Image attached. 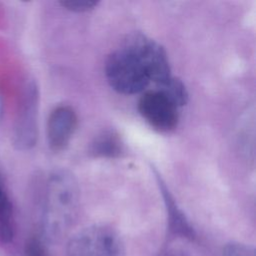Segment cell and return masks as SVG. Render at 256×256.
<instances>
[{"label":"cell","mask_w":256,"mask_h":256,"mask_svg":"<svg viewBox=\"0 0 256 256\" xmlns=\"http://www.w3.org/2000/svg\"><path fill=\"white\" fill-rule=\"evenodd\" d=\"M120 234L106 224H94L76 232L68 241L66 256H125Z\"/></svg>","instance_id":"3"},{"label":"cell","mask_w":256,"mask_h":256,"mask_svg":"<svg viewBox=\"0 0 256 256\" xmlns=\"http://www.w3.org/2000/svg\"><path fill=\"white\" fill-rule=\"evenodd\" d=\"M158 256H191V255L181 248L170 247L163 250Z\"/></svg>","instance_id":"14"},{"label":"cell","mask_w":256,"mask_h":256,"mask_svg":"<svg viewBox=\"0 0 256 256\" xmlns=\"http://www.w3.org/2000/svg\"><path fill=\"white\" fill-rule=\"evenodd\" d=\"M27 256H45L42 242L38 238H31L26 246Z\"/></svg>","instance_id":"13"},{"label":"cell","mask_w":256,"mask_h":256,"mask_svg":"<svg viewBox=\"0 0 256 256\" xmlns=\"http://www.w3.org/2000/svg\"><path fill=\"white\" fill-rule=\"evenodd\" d=\"M179 107L161 90L143 93L138 102V110L145 121L160 132L173 130L179 120Z\"/></svg>","instance_id":"6"},{"label":"cell","mask_w":256,"mask_h":256,"mask_svg":"<svg viewBox=\"0 0 256 256\" xmlns=\"http://www.w3.org/2000/svg\"><path fill=\"white\" fill-rule=\"evenodd\" d=\"M105 76L115 91L125 95L140 93L151 82L142 60L123 43L108 55Z\"/></svg>","instance_id":"2"},{"label":"cell","mask_w":256,"mask_h":256,"mask_svg":"<svg viewBox=\"0 0 256 256\" xmlns=\"http://www.w3.org/2000/svg\"><path fill=\"white\" fill-rule=\"evenodd\" d=\"M62 7L73 12H87L94 9L98 1L93 0H62L59 2Z\"/></svg>","instance_id":"12"},{"label":"cell","mask_w":256,"mask_h":256,"mask_svg":"<svg viewBox=\"0 0 256 256\" xmlns=\"http://www.w3.org/2000/svg\"><path fill=\"white\" fill-rule=\"evenodd\" d=\"M77 123V114L69 105H59L51 111L47 121V142L53 152L63 151L68 146Z\"/></svg>","instance_id":"7"},{"label":"cell","mask_w":256,"mask_h":256,"mask_svg":"<svg viewBox=\"0 0 256 256\" xmlns=\"http://www.w3.org/2000/svg\"><path fill=\"white\" fill-rule=\"evenodd\" d=\"M223 256H255V249L252 246L231 242L226 244L222 250Z\"/></svg>","instance_id":"11"},{"label":"cell","mask_w":256,"mask_h":256,"mask_svg":"<svg viewBox=\"0 0 256 256\" xmlns=\"http://www.w3.org/2000/svg\"><path fill=\"white\" fill-rule=\"evenodd\" d=\"M39 91L36 83L31 81L25 87L17 118L14 124L13 144L18 150L33 148L38 138Z\"/></svg>","instance_id":"5"},{"label":"cell","mask_w":256,"mask_h":256,"mask_svg":"<svg viewBox=\"0 0 256 256\" xmlns=\"http://www.w3.org/2000/svg\"><path fill=\"white\" fill-rule=\"evenodd\" d=\"M14 236L13 209L8 193L0 179V240L8 243Z\"/></svg>","instance_id":"10"},{"label":"cell","mask_w":256,"mask_h":256,"mask_svg":"<svg viewBox=\"0 0 256 256\" xmlns=\"http://www.w3.org/2000/svg\"><path fill=\"white\" fill-rule=\"evenodd\" d=\"M80 202L77 180L67 170H57L49 178L43 209V234L47 241H60L73 226Z\"/></svg>","instance_id":"1"},{"label":"cell","mask_w":256,"mask_h":256,"mask_svg":"<svg viewBox=\"0 0 256 256\" xmlns=\"http://www.w3.org/2000/svg\"><path fill=\"white\" fill-rule=\"evenodd\" d=\"M153 172L155 174L158 186L160 188L161 194L164 199L170 231L176 235L181 236V237L193 239L195 237V232H194L193 228L191 227V225L188 222L187 218L185 217L184 213L177 206V203L175 202L173 196L167 189V186L165 185L163 179L160 177L159 173L155 169H153Z\"/></svg>","instance_id":"8"},{"label":"cell","mask_w":256,"mask_h":256,"mask_svg":"<svg viewBox=\"0 0 256 256\" xmlns=\"http://www.w3.org/2000/svg\"><path fill=\"white\" fill-rule=\"evenodd\" d=\"M122 43L139 56L146 66L150 80L158 89L164 88L175 77L172 75L165 49L152 38L140 32H133L127 35Z\"/></svg>","instance_id":"4"},{"label":"cell","mask_w":256,"mask_h":256,"mask_svg":"<svg viewBox=\"0 0 256 256\" xmlns=\"http://www.w3.org/2000/svg\"><path fill=\"white\" fill-rule=\"evenodd\" d=\"M123 148L119 134L114 130H105L94 138L89 151L95 157L116 158L122 154Z\"/></svg>","instance_id":"9"}]
</instances>
